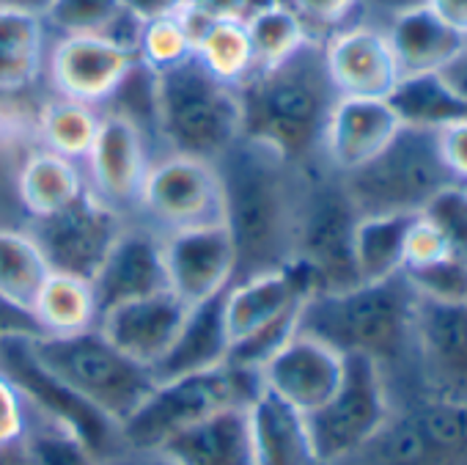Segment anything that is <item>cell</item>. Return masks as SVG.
<instances>
[{"label": "cell", "instance_id": "cell-1", "mask_svg": "<svg viewBox=\"0 0 467 465\" xmlns=\"http://www.w3.org/2000/svg\"><path fill=\"white\" fill-rule=\"evenodd\" d=\"M214 165L223 223L237 257L231 284L292 265L306 168L251 138H240Z\"/></svg>", "mask_w": 467, "mask_h": 465}, {"label": "cell", "instance_id": "cell-2", "mask_svg": "<svg viewBox=\"0 0 467 465\" xmlns=\"http://www.w3.org/2000/svg\"><path fill=\"white\" fill-rule=\"evenodd\" d=\"M237 89L243 100V138L275 149L300 168L325 163L322 143L338 94L319 39H308L275 67L251 72Z\"/></svg>", "mask_w": 467, "mask_h": 465}, {"label": "cell", "instance_id": "cell-3", "mask_svg": "<svg viewBox=\"0 0 467 465\" xmlns=\"http://www.w3.org/2000/svg\"><path fill=\"white\" fill-rule=\"evenodd\" d=\"M418 295L404 273L355 284L341 292L306 298L297 331L341 355H368L382 369L412 350V317Z\"/></svg>", "mask_w": 467, "mask_h": 465}, {"label": "cell", "instance_id": "cell-4", "mask_svg": "<svg viewBox=\"0 0 467 465\" xmlns=\"http://www.w3.org/2000/svg\"><path fill=\"white\" fill-rule=\"evenodd\" d=\"M154 138L160 154L217 163L243 138L240 89L217 80L195 56L154 75Z\"/></svg>", "mask_w": 467, "mask_h": 465}, {"label": "cell", "instance_id": "cell-5", "mask_svg": "<svg viewBox=\"0 0 467 465\" xmlns=\"http://www.w3.org/2000/svg\"><path fill=\"white\" fill-rule=\"evenodd\" d=\"M338 176L360 215H418L440 190L456 185L440 157L437 130L412 124H401L374 160Z\"/></svg>", "mask_w": 467, "mask_h": 465}, {"label": "cell", "instance_id": "cell-6", "mask_svg": "<svg viewBox=\"0 0 467 465\" xmlns=\"http://www.w3.org/2000/svg\"><path fill=\"white\" fill-rule=\"evenodd\" d=\"M31 350L47 372L116 424L154 388L151 372L116 350L99 328L72 336H31Z\"/></svg>", "mask_w": 467, "mask_h": 465}, {"label": "cell", "instance_id": "cell-7", "mask_svg": "<svg viewBox=\"0 0 467 465\" xmlns=\"http://www.w3.org/2000/svg\"><path fill=\"white\" fill-rule=\"evenodd\" d=\"M262 388L259 372L228 361L209 372L154 383L149 396L119 424L121 449H160L168 438L220 407L251 405Z\"/></svg>", "mask_w": 467, "mask_h": 465}, {"label": "cell", "instance_id": "cell-8", "mask_svg": "<svg viewBox=\"0 0 467 465\" xmlns=\"http://www.w3.org/2000/svg\"><path fill=\"white\" fill-rule=\"evenodd\" d=\"M355 209L341 176L325 163L306 168V187L297 217L295 262H300L317 292H341L355 284Z\"/></svg>", "mask_w": 467, "mask_h": 465}, {"label": "cell", "instance_id": "cell-9", "mask_svg": "<svg viewBox=\"0 0 467 465\" xmlns=\"http://www.w3.org/2000/svg\"><path fill=\"white\" fill-rule=\"evenodd\" d=\"M390 413L385 369L368 355H344L338 388L303 418L322 465H338L368 446L388 424Z\"/></svg>", "mask_w": 467, "mask_h": 465}, {"label": "cell", "instance_id": "cell-10", "mask_svg": "<svg viewBox=\"0 0 467 465\" xmlns=\"http://www.w3.org/2000/svg\"><path fill=\"white\" fill-rule=\"evenodd\" d=\"M157 238L223 223V182L214 163L187 154H157L146 174L135 217Z\"/></svg>", "mask_w": 467, "mask_h": 465}, {"label": "cell", "instance_id": "cell-11", "mask_svg": "<svg viewBox=\"0 0 467 465\" xmlns=\"http://www.w3.org/2000/svg\"><path fill=\"white\" fill-rule=\"evenodd\" d=\"M366 465H467V402H437L388 418L377 438L363 446Z\"/></svg>", "mask_w": 467, "mask_h": 465}, {"label": "cell", "instance_id": "cell-12", "mask_svg": "<svg viewBox=\"0 0 467 465\" xmlns=\"http://www.w3.org/2000/svg\"><path fill=\"white\" fill-rule=\"evenodd\" d=\"M130 217L116 212L88 187L64 209L26 223L53 273L91 281Z\"/></svg>", "mask_w": 467, "mask_h": 465}, {"label": "cell", "instance_id": "cell-13", "mask_svg": "<svg viewBox=\"0 0 467 465\" xmlns=\"http://www.w3.org/2000/svg\"><path fill=\"white\" fill-rule=\"evenodd\" d=\"M0 369L12 377L34 410L72 429L99 460H108L121 449L119 424L80 399L53 372H47L31 350V336L20 333L0 339Z\"/></svg>", "mask_w": 467, "mask_h": 465}, {"label": "cell", "instance_id": "cell-14", "mask_svg": "<svg viewBox=\"0 0 467 465\" xmlns=\"http://www.w3.org/2000/svg\"><path fill=\"white\" fill-rule=\"evenodd\" d=\"M151 160V141L143 130L116 111H102L99 132L83 160L86 187L132 220Z\"/></svg>", "mask_w": 467, "mask_h": 465}, {"label": "cell", "instance_id": "cell-15", "mask_svg": "<svg viewBox=\"0 0 467 465\" xmlns=\"http://www.w3.org/2000/svg\"><path fill=\"white\" fill-rule=\"evenodd\" d=\"M135 64V48L113 37H58L47 50L45 75L53 94L105 108Z\"/></svg>", "mask_w": 467, "mask_h": 465}, {"label": "cell", "instance_id": "cell-16", "mask_svg": "<svg viewBox=\"0 0 467 465\" xmlns=\"http://www.w3.org/2000/svg\"><path fill=\"white\" fill-rule=\"evenodd\" d=\"M412 353L426 386V399L467 402V303L418 298Z\"/></svg>", "mask_w": 467, "mask_h": 465}, {"label": "cell", "instance_id": "cell-17", "mask_svg": "<svg viewBox=\"0 0 467 465\" xmlns=\"http://www.w3.org/2000/svg\"><path fill=\"white\" fill-rule=\"evenodd\" d=\"M168 290L187 306L209 301L228 290L234 279V243L225 223L184 228L160 238Z\"/></svg>", "mask_w": 467, "mask_h": 465}, {"label": "cell", "instance_id": "cell-18", "mask_svg": "<svg viewBox=\"0 0 467 465\" xmlns=\"http://www.w3.org/2000/svg\"><path fill=\"white\" fill-rule=\"evenodd\" d=\"M322 50L338 97L388 100L401 80L388 34L377 26H347L330 34Z\"/></svg>", "mask_w": 467, "mask_h": 465}, {"label": "cell", "instance_id": "cell-19", "mask_svg": "<svg viewBox=\"0 0 467 465\" xmlns=\"http://www.w3.org/2000/svg\"><path fill=\"white\" fill-rule=\"evenodd\" d=\"M341 377L344 355L300 331L262 366V386L303 416L325 405Z\"/></svg>", "mask_w": 467, "mask_h": 465}, {"label": "cell", "instance_id": "cell-20", "mask_svg": "<svg viewBox=\"0 0 467 465\" xmlns=\"http://www.w3.org/2000/svg\"><path fill=\"white\" fill-rule=\"evenodd\" d=\"M91 290L99 314L127 301L168 290L160 238L143 223L130 220L99 270L94 273Z\"/></svg>", "mask_w": 467, "mask_h": 465}, {"label": "cell", "instance_id": "cell-21", "mask_svg": "<svg viewBox=\"0 0 467 465\" xmlns=\"http://www.w3.org/2000/svg\"><path fill=\"white\" fill-rule=\"evenodd\" d=\"M187 303H182L171 290L151 292L99 314V333L121 350L135 364L151 369L173 344L184 317Z\"/></svg>", "mask_w": 467, "mask_h": 465}, {"label": "cell", "instance_id": "cell-22", "mask_svg": "<svg viewBox=\"0 0 467 465\" xmlns=\"http://www.w3.org/2000/svg\"><path fill=\"white\" fill-rule=\"evenodd\" d=\"M401 119L388 100L338 97L333 105L322 160L336 174H349L374 160L401 130Z\"/></svg>", "mask_w": 467, "mask_h": 465}, {"label": "cell", "instance_id": "cell-23", "mask_svg": "<svg viewBox=\"0 0 467 465\" xmlns=\"http://www.w3.org/2000/svg\"><path fill=\"white\" fill-rule=\"evenodd\" d=\"M311 295L314 281L300 262L228 284L223 295V314L231 344L284 317L286 312L300 309Z\"/></svg>", "mask_w": 467, "mask_h": 465}, {"label": "cell", "instance_id": "cell-24", "mask_svg": "<svg viewBox=\"0 0 467 465\" xmlns=\"http://www.w3.org/2000/svg\"><path fill=\"white\" fill-rule=\"evenodd\" d=\"M251 405L220 407L168 438L157 451L176 465H256Z\"/></svg>", "mask_w": 467, "mask_h": 465}, {"label": "cell", "instance_id": "cell-25", "mask_svg": "<svg viewBox=\"0 0 467 465\" xmlns=\"http://www.w3.org/2000/svg\"><path fill=\"white\" fill-rule=\"evenodd\" d=\"M223 295H225V290L220 295L201 301V303L187 309V317H184L173 344L149 369L154 383L209 372V369H217L228 361L231 336L225 328Z\"/></svg>", "mask_w": 467, "mask_h": 465}, {"label": "cell", "instance_id": "cell-26", "mask_svg": "<svg viewBox=\"0 0 467 465\" xmlns=\"http://www.w3.org/2000/svg\"><path fill=\"white\" fill-rule=\"evenodd\" d=\"M385 34L401 78L442 72L467 48V37L448 26L426 4L390 17Z\"/></svg>", "mask_w": 467, "mask_h": 465}, {"label": "cell", "instance_id": "cell-27", "mask_svg": "<svg viewBox=\"0 0 467 465\" xmlns=\"http://www.w3.org/2000/svg\"><path fill=\"white\" fill-rule=\"evenodd\" d=\"M256 465H322L303 413L262 388L251 405Z\"/></svg>", "mask_w": 467, "mask_h": 465}, {"label": "cell", "instance_id": "cell-28", "mask_svg": "<svg viewBox=\"0 0 467 465\" xmlns=\"http://www.w3.org/2000/svg\"><path fill=\"white\" fill-rule=\"evenodd\" d=\"M86 190L83 165L50 149H31L17 171V198L28 220L53 215Z\"/></svg>", "mask_w": 467, "mask_h": 465}, {"label": "cell", "instance_id": "cell-29", "mask_svg": "<svg viewBox=\"0 0 467 465\" xmlns=\"http://www.w3.org/2000/svg\"><path fill=\"white\" fill-rule=\"evenodd\" d=\"M47 26L42 17L0 9V94L34 91L45 75Z\"/></svg>", "mask_w": 467, "mask_h": 465}, {"label": "cell", "instance_id": "cell-30", "mask_svg": "<svg viewBox=\"0 0 467 465\" xmlns=\"http://www.w3.org/2000/svg\"><path fill=\"white\" fill-rule=\"evenodd\" d=\"M39 336H72L97 328L99 309L91 281L64 273H50L31 306Z\"/></svg>", "mask_w": 467, "mask_h": 465}, {"label": "cell", "instance_id": "cell-31", "mask_svg": "<svg viewBox=\"0 0 467 465\" xmlns=\"http://www.w3.org/2000/svg\"><path fill=\"white\" fill-rule=\"evenodd\" d=\"M415 215H360L355 226V268L360 284L382 281L404 270V243Z\"/></svg>", "mask_w": 467, "mask_h": 465}, {"label": "cell", "instance_id": "cell-32", "mask_svg": "<svg viewBox=\"0 0 467 465\" xmlns=\"http://www.w3.org/2000/svg\"><path fill=\"white\" fill-rule=\"evenodd\" d=\"M184 23L192 37V56L217 80L228 86H240L254 72V50L245 31V20L192 23L184 17Z\"/></svg>", "mask_w": 467, "mask_h": 465}, {"label": "cell", "instance_id": "cell-33", "mask_svg": "<svg viewBox=\"0 0 467 465\" xmlns=\"http://www.w3.org/2000/svg\"><path fill=\"white\" fill-rule=\"evenodd\" d=\"M50 273L53 270L42 248L26 226L0 228V298L31 314V306Z\"/></svg>", "mask_w": 467, "mask_h": 465}, {"label": "cell", "instance_id": "cell-34", "mask_svg": "<svg viewBox=\"0 0 467 465\" xmlns=\"http://www.w3.org/2000/svg\"><path fill=\"white\" fill-rule=\"evenodd\" d=\"M404 124L440 130L456 122H467V97L453 91L440 72L401 78L388 97Z\"/></svg>", "mask_w": 467, "mask_h": 465}, {"label": "cell", "instance_id": "cell-35", "mask_svg": "<svg viewBox=\"0 0 467 465\" xmlns=\"http://www.w3.org/2000/svg\"><path fill=\"white\" fill-rule=\"evenodd\" d=\"M102 122V108L75 102L67 97L42 100L36 116V138L42 149L69 157L83 165Z\"/></svg>", "mask_w": 467, "mask_h": 465}, {"label": "cell", "instance_id": "cell-36", "mask_svg": "<svg viewBox=\"0 0 467 465\" xmlns=\"http://www.w3.org/2000/svg\"><path fill=\"white\" fill-rule=\"evenodd\" d=\"M28 418L20 438L26 465H102V460L64 424L42 416L26 402Z\"/></svg>", "mask_w": 467, "mask_h": 465}, {"label": "cell", "instance_id": "cell-37", "mask_svg": "<svg viewBox=\"0 0 467 465\" xmlns=\"http://www.w3.org/2000/svg\"><path fill=\"white\" fill-rule=\"evenodd\" d=\"M245 31L254 50V72L281 64L311 39L300 17L286 4L245 17Z\"/></svg>", "mask_w": 467, "mask_h": 465}, {"label": "cell", "instance_id": "cell-38", "mask_svg": "<svg viewBox=\"0 0 467 465\" xmlns=\"http://www.w3.org/2000/svg\"><path fill=\"white\" fill-rule=\"evenodd\" d=\"M121 17V0H53L42 20L58 37H108Z\"/></svg>", "mask_w": 467, "mask_h": 465}, {"label": "cell", "instance_id": "cell-39", "mask_svg": "<svg viewBox=\"0 0 467 465\" xmlns=\"http://www.w3.org/2000/svg\"><path fill=\"white\" fill-rule=\"evenodd\" d=\"M138 61L149 72H165L192 56V37L182 15L143 23L135 45Z\"/></svg>", "mask_w": 467, "mask_h": 465}, {"label": "cell", "instance_id": "cell-40", "mask_svg": "<svg viewBox=\"0 0 467 465\" xmlns=\"http://www.w3.org/2000/svg\"><path fill=\"white\" fill-rule=\"evenodd\" d=\"M420 215H426L437 226L448 254L467 265V185H448L426 204Z\"/></svg>", "mask_w": 467, "mask_h": 465}, {"label": "cell", "instance_id": "cell-41", "mask_svg": "<svg viewBox=\"0 0 467 465\" xmlns=\"http://www.w3.org/2000/svg\"><path fill=\"white\" fill-rule=\"evenodd\" d=\"M401 273L418 298L440 301V303H467V265H462L453 257Z\"/></svg>", "mask_w": 467, "mask_h": 465}, {"label": "cell", "instance_id": "cell-42", "mask_svg": "<svg viewBox=\"0 0 467 465\" xmlns=\"http://www.w3.org/2000/svg\"><path fill=\"white\" fill-rule=\"evenodd\" d=\"M284 4L300 17L311 39L325 42L330 34L349 26L360 0H284Z\"/></svg>", "mask_w": 467, "mask_h": 465}, {"label": "cell", "instance_id": "cell-43", "mask_svg": "<svg viewBox=\"0 0 467 465\" xmlns=\"http://www.w3.org/2000/svg\"><path fill=\"white\" fill-rule=\"evenodd\" d=\"M451 257L448 254V246L442 240V235L437 231V226L426 217V215H415L410 231H407V243H404V270H412V268H423V265H431L437 259H445Z\"/></svg>", "mask_w": 467, "mask_h": 465}, {"label": "cell", "instance_id": "cell-44", "mask_svg": "<svg viewBox=\"0 0 467 465\" xmlns=\"http://www.w3.org/2000/svg\"><path fill=\"white\" fill-rule=\"evenodd\" d=\"M28 152H20L0 141V228L4 226H26L28 217L17 198V171Z\"/></svg>", "mask_w": 467, "mask_h": 465}, {"label": "cell", "instance_id": "cell-45", "mask_svg": "<svg viewBox=\"0 0 467 465\" xmlns=\"http://www.w3.org/2000/svg\"><path fill=\"white\" fill-rule=\"evenodd\" d=\"M26 399L12 377L0 369V443H20L26 432Z\"/></svg>", "mask_w": 467, "mask_h": 465}, {"label": "cell", "instance_id": "cell-46", "mask_svg": "<svg viewBox=\"0 0 467 465\" xmlns=\"http://www.w3.org/2000/svg\"><path fill=\"white\" fill-rule=\"evenodd\" d=\"M437 149L451 176L467 185V122H456L437 130Z\"/></svg>", "mask_w": 467, "mask_h": 465}, {"label": "cell", "instance_id": "cell-47", "mask_svg": "<svg viewBox=\"0 0 467 465\" xmlns=\"http://www.w3.org/2000/svg\"><path fill=\"white\" fill-rule=\"evenodd\" d=\"M182 15L192 23L245 20L248 17V0H187Z\"/></svg>", "mask_w": 467, "mask_h": 465}, {"label": "cell", "instance_id": "cell-48", "mask_svg": "<svg viewBox=\"0 0 467 465\" xmlns=\"http://www.w3.org/2000/svg\"><path fill=\"white\" fill-rule=\"evenodd\" d=\"M184 4L187 0H121L124 12L140 26L162 17H176L184 12Z\"/></svg>", "mask_w": 467, "mask_h": 465}, {"label": "cell", "instance_id": "cell-49", "mask_svg": "<svg viewBox=\"0 0 467 465\" xmlns=\"http://www.w3.org/2000/svg\"><path fill=\"white\" fill-rule=\"evenodd\" d=\"M20 333L23 336H39V328H36L34 317L0 298V339L20 336Z\"/></svg>", "mask_w": 467, "mask_h": 465}, {"label": "cell", "instance_id": "cell-50", "mask_svg": "<svg viewBox=\"0 0 467 465\" xmlns=\"http://www.w3.org/2000/svg\"><path fill=\"white\" fill-rule=\"evenodd\" d=\"M102 465H176L171 457H165L157 449H119Z\"/></svg>", "mask_w": 467, "mask_h": 465}, {"label": "cell", "instance_id": "cell-51", "mask_svg": "<svg viewBox=\"0 0 467 465\" xmlns=\"http://www.w3.org/2000/svg\"><path fill=\"white\" fill-rule=\"evenodd\" d=\"M426 6L467 37V0H426Z\"/></svg>", "mask_w": 467, "mask_h": 465}, {"label": "cell", "instance_id": "cell-52", "mask_svg": "<svg viewBox=\"0 0 467 465\" xmlns=\"http://www.w3.org/2000/svg\"><path fill=\"white\" fill-rule=\"evenodd\" d=\"M442 75V80L453 89V91H459L462 97H467V48L440 72Z\"/></svg>", "mask_w": 467, "mask_h": 465}, {"label": "cell", "instance_id": "cell-53", "mask_svg": "<svg viewBox=\"0 0 467 465\" xmlns=\"http://www.w3.org/2000/svg\"><path fill=\"white\" fill-rule=\"evenodd\" d=\"M426 0H360V6H368L374 12H382L388 17H396L407 9H415V6H423Z\"/></svg>", "mask_w": 467, "mask_h": 465}, {"label": "cell", "instance_id": "cell-54", "mask_svg": "<svg viewBox=\"0 0 467 465\" xmlns=\"http://www.w3.org/2000/svg\"><path fill=\"white\" fill-rule=\"evenodd\" d=\"M53 0H0V9H12V12H26L34 17H45Z\"/></svg>", "mask_w": 467, "mask_h": 465}, {"label": "cell", "instance_id": "cell-55", "mask_svg": "<svg viewBox=\"0 0 467 465\" xmlns=\"http://www.w3.org/2000/svg\"><path fill=\"white\" fill-rule=\"evenodd\" d=\"M0 465H26L20 443H0Z\"/></svg>", "mask_w": 467, "mask_h": 465}]
</instances>
